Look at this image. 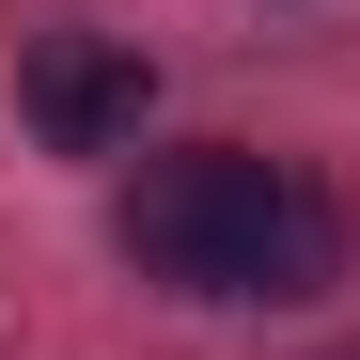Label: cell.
Wrapping results in <instances>:
<instances>
[{
  "mask_svg": "<svg viewBox=\"0 0 360 360\" xmlns=\"http://www.w3.org/2000/svg\"><path fill=\"white\" fill-rule=\"evenodd\" d=\"M126 266L172 282V297H314V282H345V204H329L297 157L188 141V157H141V188H126Z\"/></svg>",
  "mask_w": 360,
  "mask_h": 360,
  "instance_id": "1",
  "label": "cell"
},
{
  "mask_svg": "<svg viewBox=\"0 0 360 360\" xmlns=\"http://www.w3.org/2000/svg\"><path fill=\"white\" fill-rule=\"evenodd\" d=\"M16 110H32L47 157H126L157 79H141V47H110V32H32L16 47Z\"/></svg>",
  "mask_w": 360,
  "mask_h": 360,
  "instance_id": "2",
  "label": "cell"
}]
</instances>
